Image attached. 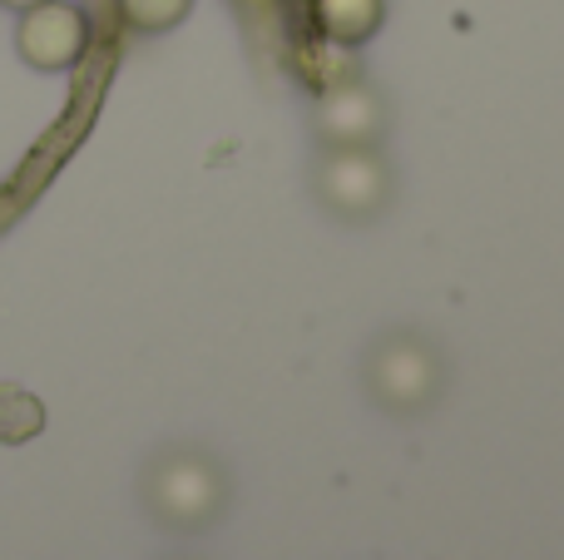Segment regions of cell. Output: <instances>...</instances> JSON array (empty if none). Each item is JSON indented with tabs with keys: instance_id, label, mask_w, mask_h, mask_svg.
I'll use <instances>...</instances> for the list:
<instances>
[{
	"instance_id": "5",
	"label": "cell",
	"mask_w": 564,
	"mask_h": 560,
	"mask_svg": "<svg viewBox=\"0 0 564 560\" xmlns=\"http://www.w3.org/2000/svg\"><path fill=\"white\" fill-rule=\"evenodd\" d=\"M40 432H45V407H40V397H30L25 387H0V442L20 446Z\"/></svg>"
},
{
	"instance_id": "7",
	"label": "cell",
	"mask_w": 564,
	"mask_h": 560,
	"mask_svg": "<svg viewBox=\"0 0 564 560\" xmlns=\"http://www.w3.org/2000/svg\"><path fill=\"white\" fill-rule=\"evenodd\" d=\"M6 10H30V6H40V0H0Z\"/></svg>"
},
{
	"instance_id": "1",
	"label": "cell",
	"mask_w": 564,
	"mask_h": 560,
	"mask_svg": "<svg viewBox=\"0 0 564 560\" xmlns=\"http://www.w3.org/2000/svg\"><path fill=\"white\" fill-rule=\"evenodd\" d=\"M15 50L30 69H75L89 50V15L69 0H40V6L20 10Z\"/></svg>"
},
{
	"instance_id": "2",
	"label": "cell",
	"mask_w": 564,
	"mask_h": 560,
	"mask_svg": "<svg viewBox=\"0 0 564 560\" xmlns=\"http://www.w3.org/2000/svg\"><path fill=\"white\" fill-rule=\"evenodd\" d=\"M322 194L341 214H371L387 198V174H381L377 154H367V149H337L322 169Z\"/></svg>"
},
{
	"instance_id": "4",
	"label": "cell",
	"mask_w": 564,
	"mask_h": 560,
	"mask_svg": "<svg viewBox=\"0 0 564 560\" xmlns=\"http://www.w3.org/2000/svg\"><path fill=\"white\" fill-rule=\"evenodd\" d=\"M387 20V0H312V25L341 50L367 45Z\"/></svg>"
},
{
	"instance_id": "3",
	"label": "cell",
	"mask_w": 564,
	"mask_h": 560,
	"mask_svg": "<svg viewBox=\"0 0 564 560\" xmlns=\"http://www.w3.org/2000/svg\"><path fill=\"white\" fill-rule=\"evenodd\" d=\"M322 134L337 149H361L381 134V105L367 85L322 89Z\"/></svg>"
},
{
	"instance_id": "6",
	"label": "cell",
	"mask_w": 564,
	"mask_h": 560,
	"mask_svg": "<svg viewBox=\"0 0 564 560\" xmlns=\"http://www.w3.org/2000/svg\"><path fill=\"white\" fill-rule=\"evenodd\" d=\"M194 10V0H119V15L129 30H144V35H164L178 20Z\"/></svg>"
}]
</instances>
